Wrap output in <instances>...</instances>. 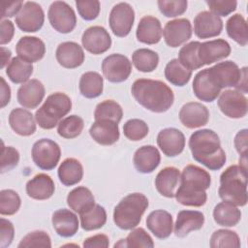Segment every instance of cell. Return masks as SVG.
Masks as SVG:
<instances>
[{
    "instance_id": "8",
    "label": "cell",
    "mask_w": 248,
    "mask_h": 248,
    "mask_svg": "<svg viewBox=\"0 0 248 248\" xmlns=\"http://www.w3.org/2000/svg\"><path fill=\"white\" fill-rule=\"evenodd\" d=\"M31 155L33 162L39 169L50 170L57 166L61 157V149L54 140L41 139L33 144Z\"/></svg>"
},
{
    "instance_id": "21",
    "label": "cell",
    "mask_w": 248,
    "mask_h": 248,
    "mask_svg": "<svg viewBox=\"0 0 248 248\" xmlns=\"http://www.w3.org/2000/svg\"><path fill=\"white\" fill-rule=\"evenodd\" d=\"M91 138L101 145H111L119 140V128L118 123L101 119L95 120L89 129Z\"/></svg>"
},
{
    "instance_id": "54",
    "label": "cell",
    "mask_w": 248,
    "mask_h": 248,
    "mask_svg": "<svg viewBox=\"0 0 248 248\" xmlns=\"http://www.w3.org/2000/svg\"><path fill=\"white\" fill-rule=\"evenodd\" d=\"M15 235V229L12 222L5 218L0 219V246L6 248L11 245Z\"/></svg>"
},
{
    "instance_id": "48",
    "label": "cell",
    "mask_w": 248,
    "mask_h": 248,
    "mask_svg": "<svg viewBox=\"0 0 248 248\" xmlns=\"http://www.w3.org/2000/svg\"><path fill=\"white\" fill-rule=\"evenodd\" d=\"M30 247H51V240L49 235L44 231H34L27 233L19 242L18 248Z\"/></svg>"
},
{
    "instance_id": "9",
    "label": "cell",
    "mask_w": 248,
    "mask_h": 248,
    "mask_svg": "<svg viewBox=\"0 0 248 248\" xmlns=\"http://www.w3.org/2000/svg\"><path fill=\"white\" fill-rule=\"evenodd\" d=\"M50 25L59 33L72 32L77 24V16L73 8L64 1H54L47 13Z\"/></svg>"
},
{
    "instance_id": "24",
    "label": "cell",
    "mask_w": 248,
    "mask_h": 248,
    "mask_svg": "<svg viewBox=\"0 0 248 248\" xmlns=\"http://www.w3.org/2000/svg\"><path fill=\"white\" fill-rule=\"evenodd\" d=\"M204 224V215L197 210H181L174 224V234L185 237L192 231H198Z\"/></svg>"
},
{
    "instance_id": "1",
    "label": "cell",
    "mask_w": 248,
    "mask_h": 248,
    "mask_svg": "<svg viewBox=\"0 0 248 248\" xmlns=\"http://www.w3.org/2000/svg\"><path fill=\"white\" fill-rule=\"evenodd\" d=\"M210 174L196 165L186 166L180 175V186L175 191L176 202L182 205L200 207L206 202Z\"/></svg>"
},
{
    "instance_id": "10",
    "label": "cell",
    "mask_w": 248,
    "mask_h": 248,
    "mask_svg": "<svg viewBox=\"0 0 248 248\" xmlns=\"http://www.w3.org/2000/svg\"><path fill=\"white\" fill-rule=\"evenodd\" d=\"M135 21V12L132 6L126 2H120L113 6L109 14V27L117 37H126L132 30Z\"/></svg>"
},
{
    "instance_id": "33",
    "label": "cell",
    "mask_w": 248,
    "mask_h": 248,
    "mask_svg": "<svg viewBox=\"0 0 248 248\" xmlns=\"http://www.w3.org/2000/svg\"><path fill=\"white\" fill-rule=\"evenodd\" d=\"M67 203L72 210L78 214H82L94 206L95 199L88 188L78 186L68 194Z\"/></svg>"
},
{
    "instance_id": "5",
    "label": "cell",
    "mask_w": 248,
    "mask_h": 248,
    "mask_svg": "<svg viewBox=\"0 0 248 248\" xmlns=\"http://www.w3.org/2000/svg\"><path fill=\"white\" fill-rule=\"evenodd\" d=\"M148 207V199L141 193H132L124 197L115 206L113 221L121 230L136 228Z\"/></svg>"
},
{
    "instance_id": "55",
    "label": "cell",
    "mask_w": 248,
    "mask_h": 248,
    "mask_svg": "<svg viewBox=\"0 0 248 248\" xmlns=\"http://www.w3.org/2000/svg\"><path fill=\"white\" fill-rule=\"evenodd\" d=\"M1 6V18L4 17H12L16 16L23 6L22 1H2L0 3Z\"/></svg>"
},
{
    "instance_id": "36",
    "label": "cell",
    "mask_w": 248,
    "mask_h": 248,
    "mask_svg": "<svg viewBox=\"0 0 248 248\" xmlns=\"http://www.w3.org/2000/svg\"><path fill=\"white\" fill-rule=\"evenodd\" d=\"M79 91L82 96L88 99L99 97L103 93L104 80L97 72H86L79 79Z\"/></svg>"
},
{
    "instance_id": "49",
    "label": "cell",
    "mask_w": 248,
    "mask_h": 248,
    "mask_svg": "<svg viewBox=\"0 0 248 248\" xmlns=\"http://www.w3.org/2000/svg\"><path fill=\"white\" fill-rule=\"evenodd\" d=\"M125 247L140 248L154 247V242L152 237L145 232L142 228H137L133 230L125 239Z\"/></svg>"
},
{
    "instance_id": "7",
    "label": "cell",
    "mask_w": 248,
    "mask_h": 248,
    "mask_svg": "<svg viewBox=\"0 0 248 248\" xmlns=\"http://www.w3.org/2000/svg\"><path fill=\"white\" fill-rule=\"evenodd\" d=\"M212 82L220 90L226 87H235L241 93L247 92V68L239 69L232 61L219 62L207 69Z\"/></svg>"
},
{
    "instance_id": "59",
    "label": "cell",
    "mask_w": 248,
    "mask_h": 248,
    "mask_svg": "<svg viewBox=\"0 0 248 248\" xmlns=\"http://www.w3.org/2000/svg\"><path fill=\"white\" fill-rule=\"evenodd\" d=\"M1 79V108L6 107L11 100V88L9 84L5 81L4 78H0Z\"/></svg>"
},
{
    "instance_id": "16",
    "label": "cell",
    "mask_w": 248,
    "mask_h": 248,
    "mask_svg": "<svg viewBox=\"0 0 248 248\" xmlns=\"http://www.w3.org/2000/svg\"><path fill=\"white\" fill-rule=\"evenodd\" d=\"M230 44L223 39H216L201 43L198 49L200 62L204 65H209L227 58L231 54Z\"/></svg>"
},
{
    "instance_id": "14",
    "label": "cell",
    "mask_w": 248,
    "mask_h": 248,
    "mask_svg": "<svg viewBox=\"0 0 248 248\" xmlns=\"http://www.w3.org/2000/svg\"><path fill=\"white\" fill-rule=\"evenodd\" d=\"M82 46L92 54H102L109 49L111 38L103 26L88 27L81 37Z\"/></svg>"
},
{
    "instance_id": "6",
    "label": "cell",
    "mask_w": 248,
    "mask_h": 248,
    "mask_svg": "<svg viewBox=\"0 0 248 248\" xmlns=\"http://www.w3.org/2000/svg\"><path fill=\"white\" fill-rule=\"evenodd\" d=\"M72 109V101L68 95L55 92L46 97V100L35 113L39 126L45 130L53 129L61 119Z\"/></svg>"
},
{
    "instance_id": "51",
    "label": "cell",
    "mask_w": 248,
    "mask_h": 248,
    "mask_svg": "<svg viewBox=\"0 0 248 248\" xmlns=\"http://www.w3.org/2000/svg\"><path fill=\"white\" fill-rule=\"evenodd\" d=\"M76 6L79 16L85 20H93L99 16L100 2L97 0H78Z\"/></svg>"
},
{
    "instance_id": "53",
    "label": "cell",
    "mask_w": 248,
    "mask_h": 248,
    "mask_svg": "<svg viewBox=\"0 0 248 248\" xmlns=\"http://www.w3.org/2000/svg\"><path fill=\"white\" fill-rule=\"evenodd\" d=\"M19 161V153L13 146H5L3 144L1 153V172L9 171L16 168Z\"/></svg>"
},
{
    "instance_id": "28",
    "label": "cell",
    "mask_w": 248,
    "mask_h": 248,
    "mask_svg": "<svg viewBox=\"0 0 248 248\" xmlns=\"http://www.w3.org/2000/svg\"><path fill=\"white\" fill-rule=\"evenodd\" d=\"M146 226L157 238L165 239L172 232V217L166 210H154L147 216Z\"/></svg>"
},
{
    "instance_id": "43",
    "label": "cell",
    "mask_w": 248,
    "mask_h": 248,
    "mask_svg": "<svg viewBox=\"0 0 248 248\" xmlns=\"http://www.w3.org/2000/svg\"><path fill=\"white\" fill-rule=\"evenodd\" d=\"M83 127V119L78 115L73 114L63 118L59 122L57 126V133L64 139H75L81 134Z\"/></svg>"
},
{
    "instance_id": "56",
    "label": "cell",
    "mask_w": 248,
    "mask_h": 248,
    "mask_svg": "<svg viewBox=\"0 0 248 248\" xmlns=\"http://www.w3.org/2000/svg\"><path fill=\"white\" fill-rule=\"evenodd\" d=\"M109 245L108 236L104 233H98L86 238L82 244L86 248H107Z\"/></svg>"
},
{
    "instance_id": "46",
    "label": "cell",
    "mask_w": 248,
    "mask_h": 248,
    "mask_svg": "<svg viewBox=\"0 0 248 248\" xmlns=\"http://www.w3.org/2000/svg\"><path fill=\"white\" fill-rule=\"evenodd\" d=\"M21 201L18 194L11 189L0 192V213L2 215H14L20 207Z\"/></svg>"
},
{
    "instance_id": "12",
    "label": "cell",
    "mask_w": 248,
    "mask_h": 248,
    "mask_svg": "<svg viewBox=\"0 0 248 248\" xmlns=\"http://www.w3.org/2000/svg\"><path fill=\"white\" fill-rule=\"evenodd\" d=\"M102 71L108 81L114 83L122 82L129 78L132 72V64L127 56L113 53L103 60Z\"/></svg>"
},
{
    "instance_id": "52",
    "label": "cell",
    "mask_w": 248,
    "mask_h": 248,
    "mask_svg": "<svg viewBox=\"0 0 248 248\" xmlns=\"http://www.w3.org/2000/svg\"><path fill=\"white\" fill-rule=\"evenodd\" d=\"M210 12L218 16H226L235 11L237 2L235 0H206Z\"/></svg>"
},
{
    "instance_id": "31",
    "label": "cell",
    "mask_w": 248,
    "mask_h": 248,
    "mask_svg": "<svg viewBox=\"0 0 248 248\" xmlns=\"http://www.w3.org/2000/svg\"><path fill=\"white\" fill-rule=\"evenodd\" d=\"M193 91L198 99L203 102H213L221 93L210 79L207 69L200 71L194 78Z\"/></svg>"
},
{
    "instance_id": "3",
    "label": "cell",
    "mask_w": 248,
    "mask_h": 248,
    "mask_svg": "<svg viewBox=\"0 0 248 248\" xmlns=\"http://www.w3.org/2000/svg\"><path fill=\"white\" fill-rule=\"evenodd\" d=\"M131 92L140 105L157 113L169 110L174 101L172 90L161 80L139 78L134 81Z\"/></svg>"
},
{
    "instance_id": "18",
    "label": "cell",
    "mask_w": 248,
    "mask_h": 248,
    "mask_svg": "<svg viewBox=\"0 0 248 248\" xmlns=\"http://www.w3.org/2000/svg\"><path fill=\"white\" fill-rule=\"evenodd\" d=\"M223 29V21L220 16L209 11L199 13L194 19V32L200 39H207L219 36Z\"/></svg>"
},
{
    "instance_id": "35",
    "label": "cell",
    "mask_w": 248,
    "mask_h": 248,
    "mask_svg": "<svg viewBox=\"0 0 248 248\" xmlns=\"http://www.w3.org/2000/svg\"><path fill=\"white\" fill-rule=\"evenodd\" d=\"M213 218L219 226L233 227L240 221L241 211L236 205L228 202H222L214 207Z\"/></svg>"
},
{
    "instance_id": "37",
    "label": "cell",
    "mask_w": 248,
    "mask_h": 248,
    "mask_svg": "<svg viewBox=\"0 0 248 248\" xmlns=\"http://www.w3.org/2000/svg\"><path fill=\"white\" fill-rule=\"evenodd\" d=\"M33 73V66L21 58L14 57L6 68V74L14 83H24L29 80Z\"/></svg>"
},
{
    "instance_id": "32",
    "label": "cell",
    "mask_w": 248,
    "mask_h": 248,
    "mask_svg": "<svg viewBox=\"0 0 248 248\" xmlns=\"http://www.w3.org/2000/svg\"><path fill=\"white\" fill-rule=\"evenodd\" d=\"M179 180V170L174 167H166L156 175L155 186L162 196L166 198H173Z\"/></svg>"
},
{
    "instance_id": "42",
    "label": "cell",
    "mask_w": 248,
    "mask_h": 248,
    "mask_svg": "<svg viewBox=\"0 0 248 248\" xmlns=\"http://www.w3.org/2000/svg\"><path fill=\"white\" fill-rule=\"evenodd\" d=\"M123 116L122 108L113 100H105L99 103L94 111L95 120L107 119L119 123Z\"/></svg>"
},
{
    "instance_id": "41",
    "label": "cell",
    "mask_w": 248,
    "mask_h": 248,
    "mask_svg": "<svg viewBox=\"0 0 248 248\" xmlns=\"http://www.w3.org/2000/svg\"><path fill=\"white\" fill-rule=\"evenodd\" d=\"M80 216V226L85 231H94L102 228L107 222V212L100 204H94Z\"/></svg>"
},
{
    "instance_id": "39",
    "label": "cell",
    "mask_w": 248,
    "mask_h": 248,
    "mask_svg": "<svg viewBox=\"0 0 248 248\" xmlns=\"http://www.w3.org/2000/svg\"><path fill=\"white\" fill-rule=\"evenodd\" d=\"M192 77V71L184 67L178 59H171L165 68V78L175 86L186 85Z\"/></svg>"
},
{
    "instance_id": "27",
    "label": "cell",
    "mask_w": 248,
    "mask_h": 248,
    "mask_svg": "<svg viewBox=\"0 0 248 248\" xmlns=\"http://www.w3.org/2000/svg\"><path fill=\"white\" fill-rule=\"evenodd\" d=\"M52 226L58 235L62 237H71L78 232V216L69 209L62 208L54 211L52 214Z\"/></svg>"
},
{
    "instance_id": "19",
    "label": "cell",
    "mask_w": 248,
    "mask_h": 248,
    "mask_svg": "<svg viewBox=\"0 0 248 248\" xmlns=\"http://www.w3.org/2000/svg\"><path fill=\"white\" fill-rule=\"evenodd\" d=\"M179 119L186 128H199L207 124L209 111L207 108L201 103L189 102L181 108L179 111Z\"/></svg>"
},
{
    "instance_id": "29",
    "label": "cell",
    "mask_w": 248,
    "mask_h": 248,
    "mask_svg": "<svg viewBox=\"0 0 248 248\" xmlns=\"http://www.w3.org/2000/svg\"><path fill=\"white\" fill-rule=\"evenodd\" d=\"M9 123L14 132L22 137L31 136L36 131V122L33 114L22 108H16L10 112Z\"/></svg>"
},
{
    "instance_id": "11",
    "label": "cell",
    "mask_w": 248,
    "mask_h": 248,
    "mask_svg": "<svg viewBox=\"0 0 248 248\" xmlns=\"http://www.w3.org/2000/svg\"><path fill=\"white\" fill-rule=\"evenodd\" d=\"M45 21V13L43 8L36 2H25L16 16V23L23 32L33 33L39 31Z\"/></svg>"
},
{
    "instance_id": "50",
    "label": "cell",
    "mask_w": 248,
    "mask_h": 248,
    "mask_svg": "<svg viewBox=\"0 0 248 248\" xmlns=\"http://www.w3.org/2000/svg\"><path fill=\"white\" fill-rule=\"evenodd\" d=\"M157 3L160 12L167 17H175L183 15L188 6L186 0H159Z\"/></svg>"
},
{
    "instance_id": "40",
    "label": "cell",
    "mask_w": 248,
    "mask_h": 248,
    "mask_svg": "<svg viewBox=\"0 0 248 248\" xmlns=\"http://www.w3.org/2000/svg\"><path fill=\"white\" fill-rule=\"evenodd\" d=\"M132 61L140 72L150 73L157 68L159 63V55L157 52L151 49L139 48L134 51Z\"/></svg>"
},
{
    "instance_id": "57",
    "label": "cell",
    "mask_w": 248,
    "mask_h": 248,
    "mask_svg": "<svg viewBox=\"0 0 248 248\" xmlns=\"http://www.w3.org/2000/svg\"><path fill=\"white\" fill-rule=\"evenodd\" d=\"M0 30V44L3 46L10 43L15 34L14 23L9 19H3L1 21Z\"/></svg>"
},
{
    "instance_id": "58",
    "label": "cell",
    "mask_w": 248,
    "mask_h": 248,
    "mask_svg": "<svg viewBox=\"0 0 248 248\" xmlns=\"http://www.w3.org/2000/svg\"><path fill=\"white\" fill-rule=\"evenodd\" d=\"M234 146L240 156L247 155V129L240 130L234 138Z\"/></svg>"
},
{
    "instance_id": "60",
    "label": "cell",
    "mask_w": 248,
    "mask_h": 248,
    "mask_svg": "<svg viewBox=\"0 0 248 248\" xmlns=\"http://www.w3.org/2000/svg\"><path fill=\"white\" fill-rule=\"evenodd\" d=\"M12 56V52L10 49L1 46V69H3L5 67L6 64L10 63V58Z\"/></svg>"
},
{
    "instance_id": "20",
    "label": "cell",
    "mask_w": 248,
    "mask_h": 248,
    "mask_svg": "<svg viewBox=\"0 0 248 248\" xmlns=\"http://www.w3.org/2000/svg\"><path fill=\"white\" fill-rule=\"evenodd\" d=\"M17 56L28 63L40 61L46 53V45L38 37L24 36L19 39L16 46Z\"/></svg>"
},
{
    "instance_id": "4",
    "label": "cell",
    "mask_w": 248,
    "mask_h": 248,
    "mask_svg": "<svg viewBox=\"0 0 248 248\" xmlns=\"http://www.w3.org/2000/svg\"><path fill=\"white\" fill-rule=\"evenodd\" d=\"M219 197L236 206L247 203V170L241 166L232 165L227 168L220 176Z\"/></svg>"
},
{
    "instance_id": "2",
    "label": "cell",
    "mask_w": 248,
    "mask_h": 248,
    "mask_svg": "<svg viewBox=\"0 0 248 248\" xmlns=\"http://www.w3.org/2000/svg\"><path fill=\"white\" fill-rule=\"evenodd\" d=\"M193 158L211 170H220L226 163V153L218 135L209 129L194 132L189 140Z\"/></svg>"
},
{
    "instance_id": "22",
    "label": "cell",
    "mask_w": 248,
    "mask_h": 248,
    "mask_svg": "<svg viewBox=\"0 0 248 248\" xmlns=\"http://www.w3.org/2000/svg\"><path fill=\"white\" fill-rule=\"evenodd\" d=\"M55 56L57 62L67 69L78 68L84 61L83 49L75 42L61 43L56 48Z\"/></svg>"
},
{
    "instance_id": "17",
    "label": "cell",
    "mask_w": 248,
    "mask_h": 248,
    "mask_svg": "<svg viewBox=\"0 0 248 248\" xmlns=\"http://www.w3.org/2000/svg\"><path fill=\"white\" fill-rule=\"evenodd\" d=\"M157 144L166 156L175 157L184 150L185 136L178 129L166 128L159 132Z\"/></svg>"
},
{
    "instance_id": "13",
    "label": "cell",
    "mask_w": 248,
    "mask_h": 248,
    "mask_svg": "<svg viewBox=\"0 0 248 248\" xmlns=\"http://www.w3.org/2000/svg\"><path fill=\"white\" fill-rule=\"evenodd\" d=\"M220 110L230 118H242L247 114V98L237 90H225L218 99Z\"/></svg>"
},
{
    "instance_id": "26",
    "label": "cell",
    "mask_w": 248,
    "mask_h": 248,
    "mask_svg": "<svg viewBox=\"0 0 248 248\" xmlns=\"http://www.w3.org/2000/svg\"><path fill=\"white\" fill-rule=\"evenodd\" d=\"M163 30L160 20L153 16L141 17L137 28V39L146 45H155L160 42Z\"/></svg>"
},
{
    "instance_id": "30",
    "label": "cell",
    "mask_w": 248,
    "mask_h": 248,
    "mask_svg": "<svg viewBox=\"0 0 248 248\" xmlns=\"http://www.w3.org/2000/svg\"><path fill=\"white\" fill-rule=\"evenodd\" d=\"M54 182L46 173H38L26 183V193L34 200H47L54 194Z\"/></svg>"
},
{
    "instance_id": "45",
    "label": "cell",
    "mask_w": 248,
    "mask_h": 248,
    "mask_svg": "<svg viewBox=\"0 0 248 248\" xmlns=\"http://www.w3.org/2000/svg\"><path fill=\"white\" fill-rule=\"evenodd\" d=\"M240 245L241 243L238 234L235 232L230 230H217L212 233L210 237V247L212 248H238Z\"/></svg>"
},
{
    "instance_id": "38",
    "label": "cell",
    "mask_w": 248,
    "mask_h": 248,
    "mask_svg": "<svg viewBox=\"0 0 248 248\" xmlns=\"http://www.w3.org/2000/svg\"><path fill=\"white\" fill-rule=\"evenodd\" d=\"M226 30L230 38L238 45L245 46L248 43V29L245 18L240 14L232 16L226 24Z\"/></svg>"
},
{
    "instance_id": "25",
    "label": "cell",
    "mask_w": 248,
    "mask_h": 248,
    "mask_svg": "<svg viewBox=\"0 0 248 248\" xmlns=\"http://www.w3.org/2000/svg\"><path fill=\"white\" fill-rule=\"evenodd\" d=\"M161 161L159 150L153 145H143L137 149L133 162L136 170L141 173H150L157 169Z\"/></svg>"
},
{
    "instance_id": "47",
    "label": "cell",
    "mask_w": 248,
    "mask_h": 248,
    "mask_svg": "<svg viewBox=\"0 0 248 248\" xmlns=\"http://www.w3.org/2000/svg\"><path fill=\"white\" fill-rule=\"evenodd\" d=\"M148 125L141 119L134 118L128 120L123 126L124 136L133 141H139L148 135Z\"/></svg>"
},
{
    "instance_id": "23",
    "label": "cell",
    "mask_w": 248,
    "mask_h": 248,
    "mask_svg": "<svg viewBox=\"0 0 248 248\" xmlns=\"http://www.w3.org/2000/svg\"><path fill=\"white\" fill-rule=\"evenodd\" d=\"M45 86L38 79H30L18 88L17 102L26 108H37L45 97Z\"/></svg>"
},
{
    "instance_id": "44",
    "label": "cell",
    "mask_w": 248,
    "mask_h": 248,
    "mask_svg": "<svg viewBox=\"0 0 248 248\" xmlns=\"http://www.w3.org/2000/svg\"><path fill=\"white\" fill-rule=\"evenodd\" d=\"M201 43L198 41L190 42L183 46L178 52V61L190 71L198 70L202 67V64L199 60L198 49Z\"/></svg>"
},
{
    "instance_id": "34",
    "label": "cell",
    "mask_w": 248,
    "mask_h": 248,
    "mask_svg": "<svg viewBox=\"0 0 248 248\" xmlns=\"http://www.w3.org/2000/svg\"><path fill=\"white\" fill-rule=\"evenodd\" d=\"M58 177L65 186H73L81 181L83 168L81 163L75 158L65 159L58 168Z\"/></svg>"
},
{
    "instance_id": "15",
    "label": "cell",
    "mask_w": 248,
    "mask_h": 248,
    "mask_svg": "<svg viewBox=\"0 0 248 248\" xmlns=\"http://www.w3.org/2000/svg\"><path fill=\"white\" fill-rule=\"evenodd\" d=\"M163 35L166 44L170 47H177L186 43L192 36V25L187 18H176L168 21Z\"/></svg>"
}]
</instances>
